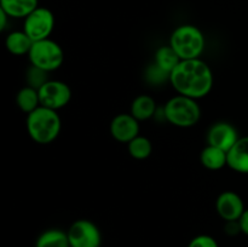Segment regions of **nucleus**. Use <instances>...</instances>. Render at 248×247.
Listing matches in <instances>:
<instances>
[{
	"mask_svg": "<svg viewBox=\"0 0 248 247\" xmlns=\"http://www.w3.org/2000/svg\"><path fill=\"white\" fill-rule=\"evenodd\" d=\"M216 210L225 222L239 220L245 212V203L241 196L235 191L227 190L219 194L216 201Z\"/></svg>",
	"mask_w": 248,
	"mask_h": 247,
	"instance_id": "nucleus-9",
	"label": "nucleus"
},
{
	"mask_svg": "<svg viewBox=\"0 0 248 247\" xmlns=\"http://www.w3.org/2000/svg\"><path fill=\"white\" fill-rule=\"evenodd\" d=\"M48 72L40 69L35 65H29V68L26 72V82L27 86H31L33 89L38 90L43 87L46 82L48 81Z\"/></svg>",
	"mask_w": 248,
	"mask_h": 247,
	"instance_id": "nucleus-21",
	"label": "nucleus"
},
{
	"mask_svg": "<svg viewBox=\"0 0 248 247\" xmlns=\"http://www.w3.org/2000/svg\"><path fill=\"white\" fill-rule=\"evenodd\" d=\"M70 247H99L102 242L101 232L93 222L78 219L67 232Z\"/></svg>",
	"mask_w": 248,
	"mask_h": 247,
	"instance_id": "nucleus-7",
	"label": "nucleus"
},
{
	"mask_svg": "<svg viewBox=\"0 0 248 247\" xmlns=\"http://www.w3.org/2000/svg\"><path fill=\"white\" fill-rule=\"evenodd\" d=\"M237 131L232 124L220 121L213 124L207 132V144L223 149L224 152H229L235 143L239 139Z\"/></svg>",
	"mask_w": 248,
	"mask_h": 247,
	"instance_id": "nucleus-11",
	"label": "nucleus"
},
{
	"mask_svg": "<svg viewBox=\"0 0 248 247\" xmlns=\"http://www.w3.org/2000/svg\"><path fill=\"white\" fill-rule=\"evenodd\" d=\"M55 28V16L47 7L38 6L24 18L23 31L33 41L48 39Z\"/></svg>",
	"mask_w": 248,
	"mask_h": 247,
	"instance_id": "nucleus-6",
	"label": "nucleus"
},
{
	"mask_svg": "<svg viewBox=\"0 0 248 247\" xmlns=\"http://www.w3.org/2000/svg\"><path fill=\"white\" fill-rule=\"evenodd\" d=\"M200 162L205 169L219 171L228 166V153L217 147L207 144L200 154Z\"/></svg>",
	"mask_w": 248,
	"mask_h": 247,
	"instance_id": "nucleus-15",
	"label": "nucleus"
},
{
	"mask_svg": "<svg viewBox=\"0 0 248 247\" xmlns=\"http://www.w3.org/2000/svg\"><path fill=\"white\" fill-rule=\"evenodd\" d=\"M239 223L240 227H241V232L248 236V208L245 210L244 215H242L241 218L239 219Z\"/></svg>",
	"mask_w": 248,
	"mask_h": 247,
	"instance_id": "nucleus-24",
	"label": "nucleus"
},
{
	"mask_svg": "<svg viewBox=\"0 0 248 247\" xmlns=\"http://www.w3.org/2000/svg\"><path fill=\"white\" fill-rule=\"evenodd\" d=\"M170 46L182 61L201 58L205 51L206 39L201 29L193 24L178 26L171 34Z\"/></svg>",
	"mask_w": 248,
	"mask_h": 247,
	"instance_id": "nucleus-3",
	"label": "nucleus"
},
{
	"mask_svg": "<svg viewBox=\"0 0 248 247\" xmlns=\"http://www.w3.org/2000/svg\"><path fill=\"white\" fill-rule=\"evenodd\" d=\"M162 114L167 123L176 127L189 128L195 126L201 118V108L198 99L176 94L165 104Z\"/></svg>",
	"mask_w": 248,
	"mask_h": 247,
	"instance_id": "nucleus-4",
	"label": "nucleus"
},
{
	"mask_svg": "<svg viewBox=\"0 0 248 247\" xmlns=\"http://www.w3.org/2000/svg\"><path fill=\"white\" fill-rule=\"evenodd\" d=\"M39 98L40 106L57 111L68 106L72 99V90L65 82L60 80H48L39 89Z\"/></svg>",
	"mask_w": 248,
	"mask_h": 247,
	"instance_id": "nucleus-8",
	"label": "nucleus"
},
{
	"mask_svg": "<svg viewBox=\"0 0 248 247\" xmlns=\"http://www.w3.org/2000/svg\"><path fill=\"white\" fill-rule=\"evenodd\" d=\"M9 18H10L9 15L0 9V31H5V29H6L7 19Z\"/></svg>",
	"mask_w": 248,
	"mask_h": 247,
	"instance_id": "nucleus-25",
	"label": "nucleus"
},
{
	"mask_svg": "<svg viewBox=\"0 0 248 247\" xmlns=\"http://www.w3.org/2000/svg\"><path fill=\"white\" fill-rule=\"evenodd\" d=\"M228 167L237 173L248 174V136L240 137L228 152Z\"/></svg>",
	"mask_w": 248,
	"mask_h": 247,
	"instance_id": "nucleus-12",
	"label": "nucleus"
},
{
	"mask_svg": "<svg viewBox=\"0 0 248 247\" xmlns=\"http://www.w3.org/2000/svg\"><path fill=\"white\" fill-rule=\"evenodd\" d=\"M213 73L201 58L181 61L170 75V84L177 94L200 99L207 96L213 87Z\"/></svg>",
	"mask_w": 248,
	"mask_h": 247,
	"instance_id": "nucleus-1",
	"label": "nucleus"
},
{
	"mask_svg": "<svg viewBox=\"0 0 248 247\" xmlns=\"http://www.w3.org/2000/svg\"><path fill=\"white\" fill-rule=\"evenodd\" d=\"M27 132L38 144H50L57 139L62 128V121L56 110L40 106L27 115Z\"/></svg>",
	"mask_w": 248,
	"mask_h": 247,
	"instance_id": "nucleus-2",
	"label": "nucleus"
},
{
	"mask_svg": "<svg viewBox=\"0 0 248 247\" xmlns=\"http://www.w3.org/2000/svg\"><path fill=\"white\" fill-rule=\"evenodd\" d=\"M16 104L23 113L27 115L31 111L35 110L40 107V98H39V91L31 86H24L17 92Z\"/></svg>",
	"mask_w": 248,
	"mask_h": 247,
	"instance_id": "nucleus-17",
	"label": "nucleus"
},
{
	"mask_svg": "<svg viewBox=\"0 0 248 247\" xmlns=\"http://www.w3.org/2000/svg\"><path fill=\"white\" fill-rule=\"evenodd\" d=\"M110 135L118 142L127 144L140 136V121L130 113L118 114L110 123Z\"/></svg>",
	"mask_w": 248,
	"mask_h": 247,
	"instance_id": "nucleus-10",
	"label": "nucleus"
},
{
	"mask_svg": "<svg viewBox=\"0 0 248 247\" xmlns=\"http://www.w3.org/2000/svg\"><path fill=\"white\" fill-rule=\"evenodd\" d=\"M35 247H70L68 234L60 229H48L39 235Z\"/></svg>",
	"mask_w": 248,
	"mask_h": 247,
	"instance_id": "nucleus-18",
	"label": "nucleus"
},
{
	"mask_svg": "<svg viewBox=\"0 0 248 247\" xmlns=\"http://www.w3.org/2000/svg\"><path fill=\"white\" fill-rule=\"evenodd\" d=\"M39 6V0H0V9L10 18H26Z\"/></svg>",
	"mask_w": 248,
	"mask_h": 247,
	"instance_id": "nucleus-13",
	"label": "nucleus"
},
{
	"mask_svg": "<svg viewBox=\"0 0 248 247\" xmlns=\"http://www.w3.org/2000/svg\"><path fill=\"white\" fill-rule=\"evenodd\" d=\"M156 102L152 96L140 94L131 103L130 114L138 121H147L156 114Z\"/></svg>",
	"mask_w": 248,
	"mask_h": 247,
	"instance_id": "nucleus-14",
	"label": "nucleus"
},
{
	"mask_svg": "<svg viewBox=\"0 0 248 247\" xmlns=\"http://www.w3.org/2000/svg\"><path fill=\"white\" fill-rule=\"evenodd\" d=\"M181 58L177 55L176 51L171 47L170 45L160 46L159 48L155 52V58L154 62L159 65L160 68H162L164 70H166L167 73L171 74L172 70L179 64L181 62Z\"/></svg>",
	"mask_w": 248,
	"mask_h": 247,
	"instance_id": "nucleus-19",
	"label": "nucleus"
},
{
	"mask_svg": "<svg viewBox=\"0 0 248 247\" xmlns=\"http://www.w3.org/2000/svg\"><path fill=\"white\" fill-rule=\"evenodd\" d=\"M188 247H219L215 237L210 235H198L189 242Z\"/></svg>",
	"mask_w": 248,
	"mask_h": 247,
	"instance_id": "nucleus-23",
	"label": "nucleus"
},
{
	"mask_svg": "<svg viewBox=\"0 0 248 247\" xmlns=\"http://www.w3.org/2000/svg\"><path fill=\"white\" fill-rule=\"evenodd\" d=\"M170 73L160 68L155 62L149 64L145 69V80L149 82L150 85H162L165 81H170Z\"/></svg>",
	"mask_w": 248,
	"mask_h": 247,
	"instance_id": "nucleus-22",
	"label": "nucleus"
},
{
	"mask_svg": "<svg viewBox=\"0 0 248 247\" xmlns=\"http://www.w3.org/2000/svg\"><path fill=\"white\" fill-rule=\"evenodd\" d=\"M29 62L31 65L51 73L57 70L64 61V52L61 45L48 39L34 41L28 53Z\"/></svg>",
	"mask_w": 248,
	"mask_h": 247,
	"instance_id": "nucleus-5",
	"label": "nucleus"
},
{
	"mask_svg": "<svg viewBox=\"0 0 248 247\" xmlns=\"http://www.w3.org/2000/svg\"><path fill=\"white\" fill-rule=\"evenodd\" d=\"M34 41L24 33V31H11L5 39V47L15 56L28 55Z\"/></svg>",
	"mask_w": 248,
	"mask_h": 247,
	"instance_id": "nucleus-16",
	"label": "nucleus"
},
{
	"mask_svg": "<svg viewBox=\"0 0 248 247\" xmlns=\"http://www.w3.org/2000/svg\"><path fill=\"white\" fill-rule=\"evenodd\" d=\"M128 154L136 160H145L152 155L153 144L149 138L144 136H137L130 143H127Z\"/></svg>",
	"mask_w": 248,
	"mask_h": 247,
	"instance_id": "nucleus-20",
	"label": "nucleus"
}]
</instances>
